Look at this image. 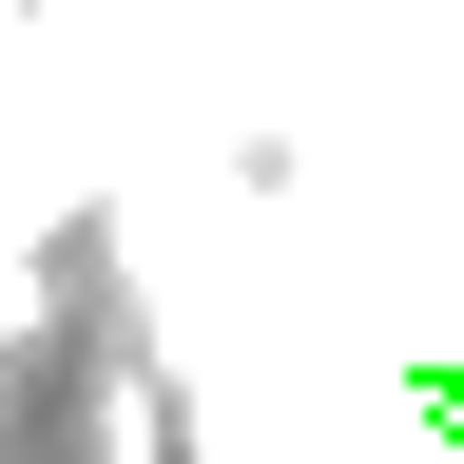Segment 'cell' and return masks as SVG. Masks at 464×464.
I'll list each match as a JSON object with an SVG mask.
<instances>
[{
	"label": "cell",
	"instance_id": "cell-2",
	"mask_svg": "<svg viewBox=\"0 0 464 464\" xmlns=\"http://www.w3.org/2000/svg\"><path fill=\"white\" fill-rule=\"evenodd\" d=\"M58 20H78V0H0V155H20V116L58 78Z\"/></svg>",
	"mask_w": 464,
	"mask_h": 464
},
{
	"label": "cell",
	"instance_id": "cell-1",
	"mask_svg": "<svg viewBox=\"0 0 464 464\" xmlns=\"http://www.w3.org/2000/svg\"><path fill=\"white\" fill-rule=\"evenodd\" d=\"M78 445H97V464H174V368H155V348H116V368H97Z\"/></svg>",
	"mask_w": 464,
	"mask_h": 464
},
{
	"label": "cell",
	"instance_id": "cell-3",
	"mask_svg": "<svg viewBox=\"0 0 464 464\" xmlns=\"http://www.w3.org/2000/svg\"><path fill=\"white\" fill-rule=\"evenodd\" d=\"M0 464H20V348H0Z\"/></svg>",
	"mask_w": 464,
	"mask_h": 464
}]
</instances>
